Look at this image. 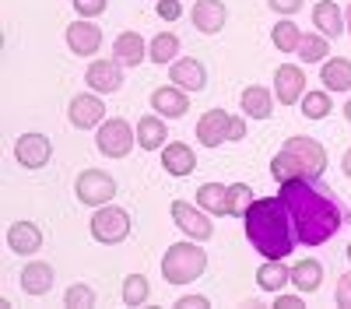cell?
<instances>
[{
	"mask_svg": "<svg viewBox=\"0 0 351 309\" xmlns=\"http://www.w3.org/2000/svg\"><path fill=\"white\" fill-rule=\"evenodd\" d=\"M316 180H285L281 183V204L288 208V218L291 225H295V239L302 246H319V243H327L330 236H337V229L348 221L337 208V201L327 193V190H319L313 186Z\"/></svg>",
	"mask_w": 351,
	"mask_h": 309,
	"instance_id": "6da1fadb",
	"label": "cell"
},
{
	"mask_svg": "<svg viewBox=\"0 0 351 309\" xmlns=\"http://www.w3.org/2000/svg\"><path fill=\"white\" fill-rule=\"evenodd\" d=\"M246 239L253 243V249L267 260H285L295 253V225L288 218V208L281 204V197H263L253 201V208L246 211Z\"/></svg>",
	"mask_w": 351,
	"mask_h": 309,
	"instance_id": "7a4b0ae2",
	"label": "cell"
},
{
	"mask_svg": "<svg viewBox=\"0 0 351 309\" xmlns=\"http://www.w3.org/2000/svg\"><path fill=\"white\" fill-rule=\"evenodd\" d=\"M204 267H208V253L197 246V239L193 243H172L162 257L165 285H190V281H197L204 274Z\"/></svg>",
	"mask_w": 351,
	"mask_h": 309,
	"instance_id": "3957f363",
	"label": "cell"
},
{
	"mask_svg": "<svg viewBox=\"0 0 351 309\" xmlns=\"http://www.w3.org/2000/svg\"><path fill=\"white\" fill-rule=\"evenodd\" d=\"M95 145L106 158H127L137 145V127H130L127 120L120 116H112L99 127V137H95Z\"/></svg>",
	"mask_w": 351,
	"mask_h": 309,
	"instance_id": "277c9868",
	"label": "cell"
},
{
	"mask_svg": "<svg viewBox=\"0 0 351 309\" xmlns=\"http://www.w3.org/2000/svg\"><path fill=\"white\" fill-rule=\"evenodd\" d=\"M130 236V214L123 208H112V204H102L95 208L92 214V239L95 243H106V246H116Z\"/></svg>",
	"mask_w": 351,
	"mask_h": 309,
	"instance_id": "5b68a950",
	"label": "cell"
},
{
	"mask_svg": "<svg viewBox=\"0 0 351 309\" xmlns=\"http://www.w3.org/2000/svg\"><path fill=\"white\" fill-rule=\"evenodd\" d=\"M74 193H77V201L88 204V208H102L112 201V193H116V180L109 173H102V169H84V173L77 176L74 183Z\"/></svg>",
	"mask_w": 351,
	"mask_h": 309,
	"instance_id": "8992f818",
	"label": "cell"
},
{
	"mask_svg": "<svg viewBox=\"0 0 351 309\" xmlns=\"http://www.w3.org/2000/svg\"><path fill=\"white\" fill-rule=\"evenodd\" d=\"M172 221L180 225L190 239H197V243H208V239L215 236V225H211L208 211L193 208V204H186V201H172Z\"/></svg>",
	"mask_w": 351,
	"mask_h": 309,
	"instance_id": "52a82bcc",
	"label": "cell"
},
{
	"mask_svg": "<svg viewBox=\"0 0 351 309\" xmlns=\"http://www.w3.org/2000/svg\"><path fill=\"white\" fill-rule=\"evenodd\" d=\"M285 151H291L306 165V176L309 180H319V176L327 173V151H324L319 140H313V137H288L285 140Z\"/></svg>",
	"mask_w": 351,
	"mask_h": 309,
	"instance_id": "ba28073f",
	"label": "cell"
},
{
	"mask_svg": "<svg viewBox=\"0 0 351 309\" xmlns=\"http://www.w3.org/2000/svg\"><path fill=\"white\" fill-rule=\"evenodd\" d=\"M274 95L281 99V106H295L306 95V71L295 64H281L274 71Z\"/></svg>",
	"mask_w": 351,
	"mask_h": 309,
	"instance_id": "9c48e42d",
	"label": "cell"
},
{
	"mask_svg": "<svg viewBox=\"0 0 351 309\" xmlns=\"http://www.w3.org/2000/svg\"><path fill=\"white\" fill-rule=\"evenodd\" d=\"M84 81H88V88H92V92L112 95V92L123 88V64L120 60H95L92 67H88Z\"/></svg>",
	"mask_w": 351,
	"mask_h": 309,
	"instance_id": "30bf717a",
	"label": "cell"
},
{
	"mask_svg": "<svg viewBox=\"0 0 351 309\" xmlns=\"http://www.w3.org/2000/svg\"><path fill=\"white\" fill-rule=\"evenodd\" d=\"M49 155H53V145L46 134H21L14 145V158L25 169H43L49 162Z\"/></svg>",
	"mask_w": 351,
	"mask_h": 309,
	"instance_id": "8fae6325",
	"label": "cell"
},
{
	"mask_svg": "<svg viewBox=\"0 0 351 309\" xmlns=\"http://www.w3.org/2000/svg\"><path fill=\"white\" fill-rule=\"evenodd\" d=\"M67 112H71V123L77 130H92V127H102L106 123V106H102L99 92L95 95H74Z\"/></svg>",
	"mask_w": 351,
	"mask_h": 309,
	"instance_id": "7c38bea8",
	"label": "cell"
},
{
	"mask_svg": "<svg viewBox=\"0 0 351 309\" xmlns=\"http://www.w3.org/2000/svg\"><path fill=\"white\" fill-rule=\"evenodd\" d=\"M67 46L77 56H92L102 46V28L92 25V18H77L74 25H67Z\"/></svg>",
	"mask_w": 351,
	"mask_h": 309,
	"instance_id": "4fadbf2b",
	"label": "cell"
},
{
	"mask_svg": "<svg viewBox=\"0 0 351 309\" xmlns=\"http://www.w3.org/2000/svg\"><path fill=\"white\" fill-rule=\"evenodd\" d=\"M228 127H232V116L225 109H208L197 120V140L204 148H218L221 140H228Z\"/></svg>",
	"mask_w": 351,
	"mask_h": 309,
	"instance_id": "5bb4252c",
	"label": "cell"
},
{
	"mask_svg": "<svg viewBox=\"0 0 351 309\" xmlns=\"http://www.w3.org/2000/svg\"><path fill=\"white\" fill-rule=\"evenodd\" d=\"M152 109L158 112V116H169V120L186 116V109H190L186 88H180V84H165V88H155V92H152Z\"/></svg>",
	"mask_w": 351,
	"mask_h": 309,
	"instance_id": "9a60e30c",
	"label": "cell"
},
{
	"mask_svg": "<svg viewBox=\"0 0 351 309\" xmlns=\"http://www.w3.org/2000/svg\"><path fill=\"white\" fill-rule=\"evenodd\" d=\"M8 246L11 253H18V257H32V253L43 249V232L36 221H14L8 229Z\"/></svg>",
	"mask_w": 351,
	"mask_h": 309,
	"instance_id": "2e32d148",
	"label": "cell"
},
{
	"mask_svg": "<svg viewBox=\"0 0 351 309\" xmlns=\"http://www.w3.org/2000/svg\"><path fill=\"white\" fill-rule=\"evenodd\" d=\"M190 18H193V25H197V32H204V36H215V32H221V28H225L228 11H225L221 0H197Z\"/></svg>",
	"mask_w": 351,
	"mask_h": 309,
	"instance_id": "e0dca14e",
	"label": "cell"
},
{
	"mask_svg": "<svg viewBox=\"0 0 351 309\" xmlns=\"http://www.w3.org/2000/svg\"><path fill=\"white\" fill-rule=\"evenodd\" d=\"M169 81L172 84H180V88L186 92H204L208 88V71H204L200 60H172V71H169Z\"/></svg>",
	"mask_w": 351,
	"mask_h": 309,
	"instance_id": "ac0fdd59",
	"label": "cell"
},
{
	"mask_svg": "<svg viewBox=\"0 0 351 309\" xmlns=\"http://www.w3.org/2000/svg\"><path fill=\"white\" fill-rule=\"evenodd\" d=\"M193 165H197V155L190 145H183V140H172V145L162 148V169L169 176H190L193 173Z\"/></svg>",
	"mask_w": 351,
	"mask_h": 309,
	"instance_id": "d6986e66",
	"label": "cell"
},
{
	"mask_svg": "<svg viewBox=\"0 0 351 309\" xmlns=\"http://www.w3.org/2000/svg\"><path fill=\"white\" fill-rule=\"evenodd\" d=\"M313 25H316L327 39H337V36L348 32V21H344V14L337 11L334 0H319V4L313 8Z\"/></svg>",
	"mask_w": 351,
	"mask_h": 309,
	"instance_id": "ffe728a7",
	"label": "cell"
},
{
	"mask_svg": "<svg viewBox=\"0 0 351 309\" xmlns=\"http://www.w3.org/2000/svg\"><path fill=\"white\" fill-rule=\"evenodd\" d=\"M148 56V42H144L137 32H123L112 42V60H120L123 67H141V60Z\"/></svg>",
	"mask_w": 351,
	"mask_h": 309,
	"instance_id": "44dd1931",
	"label": "cell"
},
{
	"mask_svg": "<svg viewBox=\"0 0 351 309\" xmlns=\"http://www.w3.org/2000/svg\"><path fill=\"white\" fill-rule=\"evenodd\" d=\"M319 81H324L327 92H351V60L334 56V60L319 64Z\"/></svg>",
	"mask_w": 351,
	"mask_h": 309,
	"instance_id": "7402d4cb",
	"label": "cell"
},
{
	"mask_svg": "<svg viewBox=\"0 0 351 309\" xmlns=\"http://www.w3.org/2000/svg\"><path fill=\"white\" fill-rule=\"evenodd\" d=\"M256 285L263 292H285V285H291V267H285V260H267L263 257L260 271H256Z\"/></svg>",
	"mask_w": 351,
	"mask_h": 309,
	"instance_id": "603a6c76",
	"label": "cell"
},
{
	"mask_svg": "<svg viewBox=\"0 0 351 309\" xmlns=\"http://www.w3.org/2000/svg\"><path fill=\"white\" fill-rule=\"evenodd\" d=\"M165 116H141L137 120V145L144 151H162L165 140H169V130L162 123Z\"/></svg>",
	"mask_w": 351,
	"mask_h": 309,
	"instance_id": "cb8c5ba5",
	"label": "cell"
},
{
	"mask_svg": "<svg viewBox=\"0 0 351 309\" xmlns=\"http://www.w3.org/2000/svg\"><path fill=\"white\" fill-rule=\"evenodd\" d=\"M291 285H295V292H302V295L319 292V285H324V264L319 260H299L295 267H291Z\"/></svg>",
	"mask_w": 351,
	"mask_h": 309,
	"instance_id": "d4e9b609",
	"label": "cell"
},
{
	"mask_svg": "<svg viewBox=\"0 0 351 309\" xmlns=\"http://www.w3.org/2000/svg\"><path fill=\"white\" fill-rule=\"evenodd\" d=\"M49 288H53V267L49 264L36 260L21 271V292L25 295H46Z\"/></svg>",
	"mask_w": 351,
	"mask_h": 309,
	"instance_id": "484cf974",
	"label": "cell"
},
{
	"mask_svg": "<svg viewBox=\"0 0 351 309\" xmlns=\"http://www.w3.org/2000/svg\"><path fill=\"white\" fill-rule=\"evenodd\" d=\"M243 112L250 120H267L271 112H274V102H271V92L267 88H260V84H250V88L243 92Z\"/></svg>",
	"mask_w": 351,
	"mask_h": 309,
	"instance_id": "4316f807",
	"label": "cell"
},
{
	"mask_svg": "<svg viewBox=\"0 0 351 309\" xmlns=\"http://www.w3.org/2000/svg\"><path fill=\"white\" fill-rule=\"evenodd\" d=\"M271 176L278 180V183H285V180H299V176H306V165L295 158V155H291V151H278L274 155V162H271ZM309 180V176H306Z\"/></svg>",
	"mask_w": 351,
	"mask_h": 309,
	"instance_id": "83f0119b",
	"label": "cell"
},
{
	"mask_svg": "<svg viewBox=\"0 0 351 309\" xmlns=\"http://www.w3.org/2000/svg\"><path fill=\"white\" fill-rule=\"evenodd\" d=\"M295 53H299V60H302V64H324V60H327V53H330V42H327L324 32L302 36V42H299Z\"/></svg>",
	"mask_w": 351,
	"mask_h": 309,
	"instance_id": "f1b7e54d",
	"label": "cell"
},
{
	"mask_svg": "<svg viewBox=\"0 0 351 309\" xmlns=\"http://www.w3.org/2000/svg\"><path fill=\"white\" fill-rule=\"evenodd\" d=\"M225 201H228V186L221 183H204L197 190V204L208 214H225Z\"/></svg>",
	"mask_w": 351,
	"mask_h": 309,
	"instance_id": "f546056e",
	"label": "cell"
},
{
	"mask_svg": "<svg viewBox=\"0 0 351 309\" xmlns=\"http://www.w3.org/2000/svg\"><path fill=\"white\" fill-rule=\"evenodd\" d=\"M271 42L281 49V53H295L299 42H302V32H299V25L291 21V18H281L274 25V32H271Z\"/></svg>",
	"mask_w": 351,
	"mask_h": 309,
	"instance_id": "4dcf8cb0",
	"label": "cell"
},
{
	"mask_svg": "<svg viewBox=\"0 0 351 309\" xmlns=\"http://www.w3.org/2000/svg\"><path fill=\"white\" fill-rule=\"evenodd\" d=\"M250 208H253V190H250L246 183H232V186H228V201H225V214L246 218Z\"/></svg>",
	"mask_w": 351,
	"mask_h": 309,
	"instance_id": "1f68e13d",
	"label": "cell"
},
{
	"mask_svg": "<svg viewBox=\"0 0 351 309\" xmlns=\"http://www.w3.org/2000/svg\"><path fill=\"white\" fill-rule=\"evenodd\" d=\"M148 56H152L155 64H169V60H176V56H180V39H176L172 32L155 36V39L148 42Z\"/></svg>",
	"mask_w": 351,
	"mask_h": 309,
	"instance_id": "d6a6232c",
	"label": "cell"
},
{
	"mask_svg": "<svg viewBox=\"0 0 351 309\" xmlns=\"http://www.w3.org/2000/svg\"><path fill=\"white\" fill-rule=\"evenodd\" d=\"M330 109H334L330 92H306L302 95V116L306 120H327Z\"/></svg>",
	"mask_w": 351,
	"mask_h": 309,
	"instance_id": "836d02e7",
	"label": "cell"
},
{
	"mask_svg": "<svg viewBox=\"0 0 351 309\" xmlns=\"http://www.w3.org/2000/svg\"><path fill=\"white\" fill-rule=\"evenodd\" d=\"M148 295H152V285H148V277H144V274H130L123 281V302L127 306H144Z\"/></svg>",
	"mask_w": 351,
	"mask_h": 309,
	"instance_id": "e575fe53",
	"label": "cell"
},
{
	"mask_svg": "<svg viewBox=\"0 0 351 309\" xmlns=\"http://www.w3.org/2000/svg\"><path fill=\"white\" fill-rule=\"evenodd\" d=\"M64 306L71 309H88V306H95V292L88 288V285H71L64 292Z\"/></svg>",
	"mask_w": 351,
	"mask_h": 309,
	"instance_id": "d590c367",
	"label": "cell"
},
{
	"mask_svg": "<svg viewBox=\"0 0 351 309\" xmlns=\"http://www.w3.org/2000/svg\"><path fill=\"white\" fill-rule=\"evenodd\" d=\"M106 8H109V0H74V11L81 18H99Z\"/></svg>",
	"mask_w": 351,
	"mask_h": 309,
	"instance_id": "8d00e7d4",
	"label": "cell"
},
{
	"mask_svg": "<svg viewBox=\"0 0 351 309\" xmlns=\"http://www.w3.org/2000/svg\"><path fill=\"white\" fill-rule=\"evenodd\" d=\"M267 4H271V11H278V14L291 18V14H299V11H302L306 0H267Z\"/></svg>",
	"mask_w": 351,
	"mask_h": 309,
	"instance_id": "74e56055",
	"label": "cell"
},
{
	"mask_svg": "<svg viewBox=\"0 0 351 309\" xmlns=\"http://www.w3.org/2000/svg\"><path fill=\"white\" fill-rule=\"evenodd\" d=\"M180 14H183L180 0H158V18H162V21H176Z\"/></svg>",
	"mask_w": 351,
	"mask_h": 309,
	"instance_id": "f35d334b",
	"label": "cell"
},
{
	"mask_svg": "<svg viewBox=\"0 0 351 309\" xmlns=\"http://www.w3.org/2000/svg\"><path fill=\"white\" fill-rule=\"evenodd\" d=\"M337 306H348L351 309V271L337 277Z\"/></svg>",
	"mask_w": 351,
	"mask_h": 309,
	"instance_id": "ab89813d",
	"label": "cell"
},
{
	"mask_svg": "<svg viewBox=\"0 0 351 309\" xmlns=\"http://www.w3.org/2000/svg\"><path fill=\"white\" fill-rule=\"evenodd\" d=\"M274 306H278V309H302V292H299V295H285V292H278Z\"/></svg>",
	"mask_w": 351,
	"mask_h": 309,
	"instance_id": "60d3db41",
	"label": "cell"
},
{
	"mask_svg": "<svg viewBox=\"0 0 351 309\" xmlns=\"http://www.w3.org/2000/svg\"><path fill=\"white\" fill-rule=\"evenodd\" d=\"M176 306H180V309H204V306H211V302L204 299V295H183Z\"/></svg>",
	"mask_w": 351,
	"mask_h": 309,
	"instance_id": "b9f144b4",
	"label": "cell"
},
{
	"mask_svg": "<svg viewBox=\"0 0 351 309\" xmlns=\"http://www.w3.org/2000/svg\"><path fill=\"white\" fill-rule=\"evenodd\" d=\"M246 137V120L232 116V127H228V140H243Z\"/></svg>",
	"mask_w": 351,
	"mask_h": 309,
	"instance_id": "7bdbcfd3",
	"label": "cell"
},
{
	"mask_svg": "<svg viewBox=\"0 0 351 309\" xmlns=\"http://www.w3.org/2000/svg\"><path fill=\"white\" fill-rule=\"evenodd\" d=\"M341 169H344V176H351V148L344 151V158H341Z\"/></svg>",
	"mask_w": 351,
	"mask_h": 309,
	"instance_id": "ee69618b",
	"label": "cell"
},
{
	"mask_svg": "<svg viewBox=\"0 0 351 309\" xmlns=\"http://www.w3.org/2000/svg\"><path fill=\"white\" fill-rule=\"evenodd\" d=\"M344 116H348V123H351V95H348V102H344Z\"/></svg>",
	"mask_w": 351,
	"mask_h": 309,
	"instance_id": "f6af8a7d",
	"label": "cell"
},
{
	"mask_svg": "<svg viewBox=\"0 0 351 309\" xmlns=\"http://www.w3.org/2000/svg\"><path fill=\"white\" fill-rule=\"evenodd\" d=\"M344 21H348V32H351V4H348V14H344Z\"/></svg>",
	"mask_w": 351,
	"mask_h": 309,
	"instance_id": "bcb514c9",
	"label": "cell"
},
{
	"mask_svg": "<svg viewBox=\"0 0 351 309\" xmlns=\"http://www.w3.org/2000/svg\"><path fill=\"white\" fill-rule=\"evenodd\" d=\"M348 260H351V243H348Z\"/></svg>",
	"mask_w": 351,
	"mask_h": 309,
	"instance_id": "7dc6e473",
	"label": "cell"
},
{
	"mask_svg": "<svg viewBox=\"0 0 351 309\" xmlns=\"http://www.w3.org/2000/svg\"><path fill=\"white\" fill-rule=\"evenodd\" d=\"M348 225H351V211H348Z\"/></svg>",
	"mask_w": 351,
	"mask_h": 309,
	"instance_id": "c3c4849f",
	"label": "cell"
}]
</instances>
